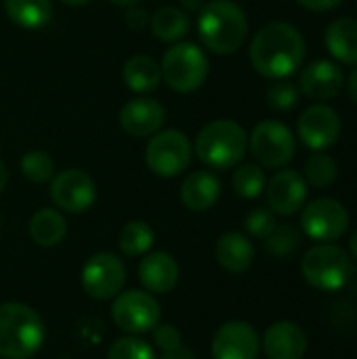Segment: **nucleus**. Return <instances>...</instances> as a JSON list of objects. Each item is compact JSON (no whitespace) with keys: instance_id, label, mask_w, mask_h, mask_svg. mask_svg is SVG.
Here are the masks:
<instances>
[{"instance_id":"8","label":"nucleus","mask_w":357,"mask_h":359,"mask_svg":"<svg viewBox=\"0 0 357 359\" xmlns=\"http://www.w3.org/2000/svg\"><path fill=\"white\" fill-rule=\"evenodd\" d=\"M191 162V143L181 130H158L151 135L145 147V164L147 168L162 177L170 179L181 175Z\"/></svg>"},{"instance_id":"18","label":"nucleus","mask_w":357,"mask_h":359,"mask_svg":"<svg viewBox=\"0 0 357 359\" xmlns=\"http://www.w3.org/2000/svg\"><path fill=\"white\" fill-rule=\"evenodd\" d=\"M261 347L267 359H303L307 351V334L295 322H276L265 330Z\"/></svg>"},{"instance_id":"21","label":"nucleus","mask_w":357,"mask_h":359,"mask_svg":"<svg viewBox=\"0 0 357 359\" xmlns=\"http://www.w3.org/2000/svg\"><path fill=\"white\" fill-rule=\"evenodd\" d=\"M217 263L229 273H244L255 263V246L252 242L238 231H227L217 240L215 248Z\"/></svg>"},{"instance_id":"14","label":"nucleus","mask_w":357,"mask_h":359,"mask_svg":"<svg viewBox=\"0 0 357 359\" xmlns=\"http://www.w3.org/2000/svg\"><path fill=\"white\" fill-rule=\"evenodd\" d=\"M210 351L213 359H257L261 339L248 322L231 320L215 332Z\"/></svg>"},{"instance_id":"7","label":"nucleus","mask_w":357,"mask_h":359,"mask_svg":"<svg viewBox=\"0 0 357 359\" xmlns=\"http://www.w3.org/2000/svg\"><path fill=\"white\" fill-rule=\"evenodd\" d=\"M248 147L263 168H284L297 151L292 130L278 120H263L248 135Z\"/></svg>"},{"instance_id":"23","label":"nucleus","mask_w":357,"mask_h":359,"mask_svg":"<svg viewBox=\"0 0 357 359\" xmlns=\"http://www.w3.org/2000/svg\"><path fill=\"white\" fill-rule=\"evenodd\" d=\"M122 80L124 84L139 95H147L151 90H156L160 86L162 80V72L160 65L147 57V55H135L130 57L124 67H122Z\"/></svg>"},{"instance_id":"2","label":"nucleus","mask_w":357,"mask_h":359,"mask_svg":"<svg viewBox=\"0 0 357 359\" xmlns=\"http://www.w3.org/2000/svg\"><path fill=\"white\" fill-rule=\"evenodd\" d=\"M198 36L215 55L236 53L248 36V19L234 0H210L198 11Z\"/></svg>"},{"instance_id":"31","label":"nucleus","mask_w":357,"mask_h":359,"mask_svg":"<svg viewBox=\"0 0 357 359\" xmlns=\"http://www.w3.org/2000/svg\"><path fill=\"white\" fill-rule=\"evenodd\" d=\"M299 246H301V233L295 225H278L265 238V252L276 259L290 257Z\"/></svg>"},{"instance_id":"16","label":"nucleus","mask_w":357,"mask_h":359,"mask_svg":"<svg viewBox=\"0 0 357 359\" xmlns=\"http://www.w3.org/2000/svg\"><path fill=\"white\" fill-rule=\"evenodd\" d=\"M269 210L280 217H290L299 212L307 200V181L301 172L284 168L271 177L265 185Z\"/></svg>"},{"instance_id":"5","label":"nucleus","mask_w":357,"mask_h":359,"mask_svg":"<svg viewBox=\"0 0 357 359\" xmlns=\"http://www.w3.org/2000/svg\"><path fill=\"white\" fill-rule=\"evenodd\" d=\"M301 273L311 288L335 292L349 282L353 273V263L341 246L318 244L305 252L301 261Z\"/></svg>"},{"instance_id":"12","label":"nucleus","mask_w":357,"mask_h":359,"mask_svg":"<svg viewBox=\"0 0 357 359\" xmlns=\"http://www.w3.org/2000/svg\"><path fill=\"white\" fill-rule=\"evenodd\" d=\"M343 130V122L337 109L326 103L307 107L297 122V135L301 143L311 151H326L332 147Z\"/></svg>"},{"instance_id":"24","label":"nucleus","mask_w":357,"mask_h":359,"mask_svg":"<svg viewBox=\"0 0 357 359\" xmlns=\"http://www.w3.org/2000/svg\"><path fill=\"white\" fill-rule=\"evenodd\" d=\"M27 229H29L32 240L38 246L53 248V246L61 244V240L65 238L67 223H65V219H63V215L59 210L42 208V210H38V212L32 215Z\"/></svg>"},{"instance_id":"9","label":"nucleus","mask_w":357,"mask_h":359,"mask_svg":"<svg viewBox=\"0 0 357 359\" xmlns=\"http://www.w3.org/2000/svg\"><path fill=\"white\" fill-rule=\"evenodd\" d=\"M301 229L318 244H332L347 233L349 210L335 198H318L305 206Z\"/></svg>"},{"instance_id":"44","label":"nucleus","mask_w":357,"mask_h":359,"mask_svg":"<svg viewBox=\"0 0 357 359\" xmlns=\"http://www.w3.org/2000/svg\"><path fill=\"white\" fill-rule=\"evenodd\" d=\"M112 4H116V6H133V4H137L139 0H109Z\"/></svg>"},{"instance_id":"10","label":"nucleus","mask_w":357,"mask_h":359,"mask_svg":"<svg viewBox=\"0 0 357 359\" xmlns=\"http://www.w3.org/2000/svg\"><path fill=\"white\" fill-rule=\"evenodd\" d=\"M114 324L126 334H145L160 324V303L147 290H126L114 299Z\"/></svg>"},{"instance_id":"22","label":"nucleus","mask_w":357,"mask_h":359,"mask_svg":"<svg viewBox=\"0 0 357 359\" xmlns=\"http://www.w3.org/2000/svg\"><path fill=\"white\" fill-rule=\"evenodd\" d=\"M328 53L343 65L357 67V19L339 17L326 27L324 36Z\"/></svg>"},{"instance_id":"28","label":"nucleus","mask_w":357,"mask_h":359,"mask_svg":"<svg viewBox=\"0 0 357 359\" xmlns=\"http://www.w3.org/2000/svg\"><path fill=\"white\" fill-rule=\"evenodd\" d=\"M339 177L337 160L326 151H314V156L305 164V181L316 189H326L335 185Z\"/></svg>"},{"instance_id":"40","label":"nucleus","mask_w":357,"mask_h":359,"mask_svg":"<svg viewBox=\"0 0 357 359\" xmlns=\"http://www.w3.org/2000/svg\"><path fill=\"white\" fill-rule=\"evenodd\" d=\"M181 4L187 8V11H200L204 6V0H181Z\"/></svg>"},{"instance_id":"39","label":"nucleus","mask_w":357,"mask_h":359,"mask_svg":"<svg viewBox=\"0 0 357 359\" xmlns=\"http://www.w3.org/2000/svg\"><path fill=\"white\" fill-rule=\"evenodd\" d=\"M347 95H349V99L357 105V67H353V72L347 78Z\"/></svg>"},{"instance_id":"37","label":"nucleus","mask_w":357,"mask_h":359,"mask_svg":"<svg viewBox=\"0 0 357 359\" xmlns=\"http://www.w3.org/2000/svg\"><path fill=\"white\" fill-rule=\"evenodd\" d=\"M303 8L324 13V11H335L343 4V0H297Z\"/></svg>"},{"instance_id":"32","label":"nucleus","mask_w":357,"mask_h":359,"mask_svg":"<svg viewBox=\"0 0 357 359\" xmlns=\"http://www.w3.org/2000/svg\"><path fill=\"white\" fill-rule=\"evenodd\" d=\"M107 359H156V351L151 349L149 343L137 339V334H128L118 339L109 347Z\"/></svg>"},{"instance_id":"26","label":"nucleus","mask_w":357,"mask_h":359,"mask_svg":"<svg viewBox=\"0 0 357 359\" xmlns=\"http://www.w3.org/2000/svg\"><path fill=\"white\" fill-rule=\"evenodd\" d=\"M189 29V17L183 8L162 6L151 17V32L162 42H179Z\"/></svg>"},{"instance_id":"27","label":"nucleus","mask_w":357,"mask_h":359,"mask_svg":"<svg viewBox=\"0 0 357 359\" xmlns=\"http://www.w3.org/2000/svg\"><path fill=\"white\" fill-rule=\"evenodd\" d=\"M156 233L145 221H130L118 236V246L126 257H141L154 246Z\"/></svg>"},{"instance_id":"38","label":"nucleus","mask_w":357,"mask_h":359,"mask_svg":"<svg viewBox=\"0 0 357 359\" xmlns=\"http://www.w3.org/2000/svg\"><path fill=\"white\" fill-rule=\"evenodd\" d=\"M162 359H198L196 358V353L189 349V347H177V349H173V351H166Z\"/></svg>"},{"instance_id":"42","label":"nucleus","mask_w":357,"mask_h":359,"mask_svg":"<svg viewBox=\"0 0 357 359\" xmlns=\"http://www.w3.org/2000/svg\"><path fill=\"white\" fill-rule=\"evenodd\" d=\"M349 250H351L353 259L357 261V231H353V236L349 238Z\"/></svg>"},{"instance_id":"19","label":"nucleus","mask_w":357,"mask_h":359,"mask_svg":"<svg viewBox=\"0 0 357 359\" xmlns=\"http://www.w3.org/2000/svg\"><path fill=\"white\" fill-rule=\"evenodd\" d=\"M139 280L151 294H166L179 282V265L168 252L156 250L143 257L139 263Z\"/></svg>"},{"instance_id":"36","label":"nucleus","mask_w":357,"mask_h":359,"mask_svg":"<svg viewBox=\"0 0 357 359\" xmlns=\"http://www.w3.org/2000/svg\"><path fill=\"white\" fill-rule=\"evenodd\" d=\"M124 19H126V25H128L130 29H143L145 23H147V13H145L143 8H139L137 4H133V6H128Z\"/></svg>"},{"instance_id":"29","label":"nucleus","mask_w":357,"mask_h":359,"mask_svg":"<svg viewBox=\"0 0 357 359\" xmlns=\"http://www.w3.org/2000/svg\"><path fill=\"white\" fill-rule=\"evenodd\" d=\"M234 191L244 198V200H255L263 194L267 179L265 172L259 164H242L236 172H234Z\"/></svg>"},{"instance_id":"13","label":"nucleus","mask_w":357,"mask_h":359,"mask_svg":"<svg viewBox=\"0 0 357 359\" xmlns=\"http://www.w3.org/2000/svg\"><path fill=\"white\" fill-rule=\"evenodd\" d=\"M50 198L59 210L80 215L97 200L95 181L78 168H67L50 179Z\"/></svg>"},{"instance_id":"30","label":"nucleus","mask_w":357,"mask_h":359,"mask_svg":"<svg viewBox=\"0 0 357 359\" xmlns=\"http://www.w3.org/2000/svg\"><path fill=\"white\" fill-rule=\"evenodd\" d=\"M21 172L29 183H50V179L55 177V160L42 149H32L21 158Z\"/></svg>"},{"instance_id":"41","label":"nucleus","mask_w":357,"mask_h":359,"mask_svg":"<svg viewBox=\"0 0 357 359\" xmlns=\"http://www.w3.org/2000/svg\"><path fill=\"white\" fill-rule=\"evenodd\" d=\"M6 181H8V170H6L4 162L0 160V194H2L4 187H6Z\"/></svg>"},{"instance_id":"25","label":"nucleus","mask_w":357,"mask_h":359,"mask_svg":"<svg viewBox=\"0 0 357 359\" xmlns=\"http://www.w3.org/2000/svg\"><path fill=\"white\" fill-rule=\"evenodd\" d=\"M8 19L25 29H40L53 17L50 0H4Z\"/></svg>"},{"instance_id":"6","label":"nucleus","mask_w":357,"mask_h":359,"mask_svg":"<svg viewBox=\"0 0 357 359\" xmlns=\"http://www.w3.org/2000/svg\"><path fill=\"white\" fill-rule=\"evenodd\" d=\"M162 80L177 93H194L208 78V59L194 42H177L162 57Z\"/></svg>"},{"instance_id":"20","label":"nucleus","mask_w":357,"mask_h":359,"mask_svg":"<svg viewBox=\"0 0 357 359\" xmlns=\"http://www.w3.org/2000/svg\"><path fill=\"white\" fill-rule=\"evenodd\" d=\"M179 196L183 206L189 208L191 212H206L217 204L221 196V183L213 172L196 170L183 181Z\"/></svg>"},{"instance_id":"4","label":"nucleus","mask_w":357,"mask_h":359,"mask_svg":"<svg viewBox=\"0 0 357 359\" xmlns=\"http://www.w3.org/2000/svg\"><path fill=\"white\" fill-rule=\"evenodd\" d=\"M248 149L246 130L234 120L208 122L196 137V156L202 164L217 170L234 168Z\"/></svg>"},{"instance_id":"11","label":"nucleus","mask_w":357,"mask_h":359,"mask_svg":"<svg viewBox=\"0 0 357 359\" xmlns=\"http://www.w3.org/2000/svg\"><path fill=\"white\" fill-rule=\"evenodd\" d=\"M80 282L84 292L95 301L116 299L126 284V267L114 252H97L93 255L80 273Z\"/></svg>"},{"instance_id":"3","label":"nucleus","mask_w":357,"mask_h":359,"mask_svg":"<svg viewBox=\"0 0 357 359\" xmlns=\"http://www.w3.org/2000/svg\"><path fill=\"white\" fill-rule=\"evenodd\" d=\"M44 343L42 318L23 303L0 305V358L29 359Z\"/></svg>"},{"instance_id":"33","label":"nucleus","mask_w":357,"mask_h":359,"mask_svg":"<svg viewBox=\"0 0 357 359\" xmlns=\"http://www.w3.org/2000/svg\"><path fill=\"white\" fill-rule=\"evenodd\" d=\"M299 99H301L299 86L292 84V82H288V80H278L267 90V103L276 111H288V109H292L299 103Z\"/></svg>"},{"instance_id":"17","label":"nucleus","mask_w":357,"mask_h":359,"mask_svg":"<svg viewBox=\"0 0 357 359\" xmlns=\"http://www.w3.org/2000/svg\"><path fill=\"white\" fill-rule=\"evenodd\" d=\"M164 120H166V111L162 103L149 97L130 99L120 109V126L130 137H151L162 128Z\"/></svg>"},{"instance_id":"34","label":"nucleus","mask_w":357,"mask_h":359,"mask_svg":"<svg viewBox=\"0 0 357 359\" xmlns=\"http://www.w3.org/2000/svg\"><path fill=\"white\" fill-rule=\"evenodd\" d=\"M244 227H246V233L257 238V240H265L276 227H278V221H276V212L267 210V208H255L246 215L244 219Z\"/></svg>"},{"instance_id":"15","label":"nucleus","mask_w":357,"mask_h":359,"mask_svg":"<svg viewBox=\"0 0 357 359\" xmlns=\"http://www.w3.org/2000/svg\"><path fill=\"white\" fill-rule=\"evenodd\" d=\"M345 86V74L337 61L318 59L303 67L299 76V90L311 101H330L341 95Z\"/></svg>"},{"instance_id":"35","label":"nucleus","mask_w":357,"mask_h":359,"mask_svg":"<svg viewBox=\"0 0 357 359\" xmlns=\"http://www.w3.org/2000/svg\"><path fill=\"white\" fill-rule=\"evenodd\" d=\"M151 332H154V345H156L162 353L181 347V332H179L175 326H170V324L160 326V324H158Z\"/></svg>"},{"instance_id":"45","label":"nucleus","mask_w":357,"mask_h":359,"mask_svg":"<svg viewBox=\"0 0 357 359\" xmlns=\"http://www.w3.org/2000/svg\"><path fill=\"white\" fill-rule=\"evenodd\" d=\"M0 225H2V215H0Z\"/></svg>"},{"instance_id":"1","label":"nucleus","mask_w":357,"mask_h":359,"mask_svg":"<svg viewBox=\"0 0 357 359\" xmlns=\"http://www.w3.org/2000/svg\"><path fill=\"white\" fill-rule=\"evenodd\" d=\"M307 44L303 34L284 21L263 25L250 42V63L257 74L269 80L292 76L305 61Z\"/></svg>"},{"instance_id":"43","label":"nucleus","mask_w":357,"mask_h":359,"mask_svg":"<svg viewBox=\"0 0 357 359\" xmlns=\"http://www.w3.org/2000/svg\"><path fill=\"white\" fill-rule=\"evenodd\" d=\"M63 4H67V6H84V4H88L90 0H61Z\"/></svg>"}]
</instances>
